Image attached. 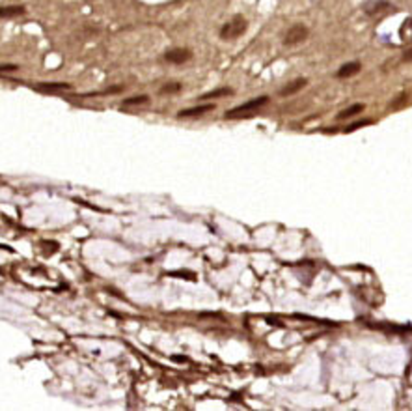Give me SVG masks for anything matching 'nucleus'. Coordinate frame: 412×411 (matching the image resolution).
<instances>
[{
  "mask_svg": "<svg viewBox=\"0 0 412 411\" xmlns=\"http://www.w3.org/2000/svg\"><path fill=\"white\" fill-rule=\"evenodd\" d=\"M366 109L362 103H354V105H351V107H347L345 110H342V112H338V118L340 120H345V118H351V116H356V114H360L362 110Z\"/></svg>",
  "mask_w": 412,
  "mask_h": 411,
  "instance_id": "nucleus-10",
  "label": "nucleus"
},
{
  "mask_svg": "<svg viewBox=\"0 0 412 411\" xmlns=\"http://www.w3.org/2000/svg\"><path fill=\"white\" fill-rule=\"evenodd\" d=\"M371 124V120H360V122H356V124L349 125V127H345V133H351V131H356V129H360V127H366V125Z\"/></svg>",
  "mask_w": 412,
  "mask_h": 411,
  "instance_id": "nucleus-14",
  "label": "nucleus"
},
{
  "mask_svg": "<svg viewBox=\"0 0 412 411\" xmlns=\"http://www.w3.org/2000/svg\"><path fill=\"white\" fill-rule=\"evenodd\" d=\"M9 71H17L15 64H0V73H9Z\"/></svg>",
  "mask_w": 412,
  "mask_h": 411,
  "instance_id": "nucleus-15",
  "label": "nucleus"
},
{
  "mask_svg": "<svg viewBox=\"0 0 412 411\" xmlns=\"http://www.w3.org/2000/svg\"><path fill=\"white\" fill-rule=\"evenodd\" d=\"M246 28H248L246 19H244L243 15H235L231 21H228V23L220 28V38L222 39H237L246 32Z\"/></svg>",
  "mask_w": 412,
  "mask_h": 411,
  "instance_id": "nucleus-2",
  "label": "nucleus"
},
{
  "mask_svg": "<svg viewBox=\"0 0 412 411\" xmlns=\"http://www.w3.org/2000/svg\"><path fill=\"white\" fill-rule=\"evenodd\" d=\"M306 84H308V79H304V77L293 79L291 82H287V84L280 90V95H282V97H289L293 93H298L302 88H306Z\"/></svg>",
  "mask_w": 412,
  "mask_h": 411,
  "instance_id": "nucleus-5",
  "label": "nucleus"
},
{
  "mask_svg": "<svg viewBox=\"0 0 412 411\" xmlns=\"http://www.w3.org/2000/svg\"><path fill=\"white\" fill-rule=\"evenodd\" d=\"M229 93H233L231 88H218V90H213V92L202 93L200 99H214V97H224V95H229Z\"/></svg>",
  "mask_w": 412,
  "mask_h": 411,
  "instance_id": "nucleus-11",
  "label": "nucleus"
},
{
  "mask_svg": "<svg viewBox=\"0 0 412 411\" xmlns=\"http://www.w3.org/2000/svg\"><path fill=\"white\" fill-rule=\"evenodd\" d=\"M191 56H192V53L189 49L179 47V49H170V51H166L164 60L170 64H185L187 60H191Z\"/></svg>",
  "mask_w": 412,
  "mask_h": 411,
  "instance_id": "nucleus-4",
  "label": "nucleus"
},
{
  "mask_svg": "<svg viewBox=\"0 0 412 411\" xmlns=\"http://www.w3.org/2000/svg\"><path fill=\"white\" fill-rule=\"evenodd\" d=\"M269 101L267 95H261V97H256V99H250L246 101V103H243V105H239V107H235V109H231L226 112V118H246V116H252L254 112L258 109H261L265 103Z\"/></svg>",
  "mask_w": 412,
  "mask_h": 411,
  "instance_id": "nucleus-1",
  "label": "nucleus"
},
{
  "mask_svg": "<svg viewBox=\"0 0 412 411\" xmlns=\"http://www.w3.org/2000/svg\"><path fill=\"white\" fill-rule=\"evenodd\" d=\"M306 38H308V28H306L304 24H293L289 30L285 32V36H283V45L285 47L298 45Z\"/></svg>",
  "mask_w": 412,
  "mask_h": 411,
  "instance_id": "nucleus-3",
  "label": "nucleus"
},
{
  "mask_svg": "<svg viewBox=\"0 0 412 411\" xmlns=\"http://www.w3.org/2000/svg\"><path fill=\"white\" fill-rule=\"evenodd\" d=\"M36 90L43 93H58L69 90V84H66V82H39V84H36Z\"/></svg>",
  "mask_w": 412,
  "mask_h": 411,
  "instance_id": "nucleus-6",
  "label": "nucleus"
},
{
  "mask_svg": "<svg viewBox=\"0 0 412 411\" xmlns=\"http://www.w3.org/2000/svg\"><path fill=\"white\" fill-rule=\"evenodd\" d=\"M214 105H200V107H192V109H183L179 110V118H194V116H202L209 110H213Z\"/></svg>",
  "mask_w": 412,
  "mask_h": 411,
  "instance_id": "nucleus-7",
  "label": "nucleus"
},
{
  "mask_svg": "<svg viewBox=\"0 0 412 411\" xmlns=\"http://www.w3.org/2000/svg\"><path fill=\"white\" fill-rule=\"evenodd\" d=\"M24 13V6H2L0 8V17L2 19H13Z\"/></svg>",
  "mask_w": 412,
  "mask_h": 411,
  "instance_id": "nucleus-9",
  "label": "nucleus"
},
{
  "mask_svg": "<svg viewBox=\"0 0 412 411\" xmlns=\"http://www.w3.org/2000/svg\"><path fill=\"white\" fill-rule=\"evenodd\" d=\"M147 101H149L147 95H135V97H127L123 101V107H137V105H144Z\"/></svg>",
  "mask_w": 412,
  "mask_h": 411,
  "instance_id": "nucleus-12",
  "label": "nucleus"
},
{
  "mask_svg": "<svg viewBox=\"0 0 412 411\" xmlns=\"http://www.w3.org/2000/svg\"><path fill=\"white\" fill-rule=\"evenodd\" d=\"M181 90V82H166V84L160 88L162 95H168V93H177Z\"/></svg>",
  "mask_w": 412,
  "mask_h": 411,
  "instance_id": "nucleus-13",
  "label": "nucleus"
},
{
  "mask_svg": "<svg viewBox=\"0 0 412 411\" xmlns=\"http://www.w3.org/2000/svg\"><path fill=\"white\" fill-rule=\"evenodd\" d=\"M360 71V62H347L338 70V79H351Z\"/></svg>",
  "mask_w": 412,
  "mask_h": 411,
  "instance_id": "nucleus-8",
  "label": "nucleus"
}]
</instances>
